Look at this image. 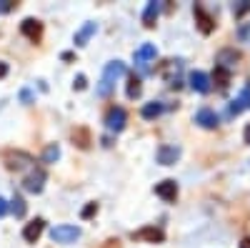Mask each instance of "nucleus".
Returning <instances> with one entry per match:
<instances>
[{
	"label": "nucleus",
	"instance_id": "1",
	"mask_svg": "<svg viewBox=\"0 0 250 248\" xmlns=\"http://www.w3.org/2000/svg\"><path fill=\"white\" fill-rule=\"evenodd\" d=\"M120 75H125V66L120 63V60H113V63H108L105 70H103V78H100V83H98L95 93H98L100 98H108V95L113 93V88H115V83H118Z\"/></svg>",
	"mask_w": 250,
	"mask_h": 248
},
{
	"label": "nucleus",
	"instance_id": "2",
	"mask_svg": "<svg viewBox=\"0 0 250 248\" xmlns=\"http://www.w3.org/2000/svg\"><path fill=\"white\" fill-rule=\"evenodd\" d=\"M50 238H53V243H75L80 238V228L78 225L62 223V225H55V228L50 231Z\"/></svg>",
	"mask_w": 250,
	"mask_h": 248
},
{
	"label": "nucleus",
	"instance_id": "3",
	"mask_svg": "<svg viewBox=\"0 0 250 248\" xmlns=\"http://www.w3.org/2000/svg\"><path fill=\"white\" fill-rule=\"evenodd\" d=\"M125 123H128V113H125V108L120 106H113L105 115V128L113 131V133H120L125 128Z\"/></svg>",
	"mask_w": 250,
	"mask_h": 248
},
{
	"label": "nucleus",
	"instance_id": "4",
	"mask_svg": "<svg viewBox=\"0 0 250 248\" xmlns=\"http://www.w3.org/2000/svg\"><path fill=\"white\" fill-rule=\"evenodd\" d=\"M3 160H5V168L8 171H23L25 165L33 163V158L28 153H23V151H5Z\"/></svg>",
	"mask_w": 250,
	"mask_h": 248
},
{
	"label": "nucleus",
	"instance_id": "5",
	"mask_svg": "<svg viewBox=\"0 0 250 248\" xmlns=\"http://www.w3.org/2000/svg\"><path fill=\"white\" fill-rule=\"evenodd\" d=\"M155 158H158L160 165H175L178 158H180V146H170V143H163V146L158 148V153H155Z\"/></svg>",
	"mask_w": 250,
	"mask_h": 248
},
{
	"label": "nucleus",
	"instance_id": "6",
	"mask_svg": "<svg viewBox=\"0 0 250 248\" xmlns=\"http://www.w3.org/2000/svg\"><path fill=\"white\" fill-rule=\"evenodd\" d=\"M20 33H23L28 40H33V43H38L40 38H43V23L35 18H25L23 23H20Z\"/></svg>",
	"mask_w": 250,
	"mask_h": 248
},
{
	"label": "nucleus",
	"instance_id": "7",
	"mask_svg": "<svg viewBox=\"0 0 250 248\" xmlns=\"http://www.w3.org/2000/svg\"><path fill=\"white\" fill-rule=\"evenodd\" d=\"M155 196L158 198H163L165 203H175V198H178V183L175 180H160L158 185H155Z\"/></svg>",
	"mask_w": 250,
	"mask_h": 248
},
{
	"label": "nucleus",
	"instance_id": "8",
	"mask_svg": "<svg viewBox=\"0 0 250 248\" xmlns=\"http://www.w3.org/2000/svg\"><path fill=\"white\" fill-rule=\"evenodd\" d=\"M45 171L43 168H35L25 180H23V188L28 191V193H40V191H43V185H45Z\"/></svg>",
	"mask_w": 250,
	"mask_h": 248
},
{
	"label": "nucleus",
	"instance_id": "9",
	"mask_svg": "<svg viewBox=\"0 0 250 248\" xmlns=\"http://www.w3.org/2000/svg\"><path fill=\"white\" fill-rule=\"evenodd\" d=\"M133 238L135 241H148V243H163L165 233H163V228H155V225H145V228L133 233Z\"/></svg>",
	"mask_w": 250,
	"mask_h": 248
},
{
	"label": "nucleus",
	"instance_id": "10",
	"mask_svg": "<svg viewBox=\"0 0 250 248\" xmlns=\"http://www.w3.org/2000/svg\"><path fill=\"white\" fill-rule=\"evenodd\" d=\"M238 60H240V53H238L235 48H223V50L215 55V63H218L220 68H225V70L235 68V66H238Z\"/></svg>",
	"mask_w": 250,
	"mask_h": 248
},
{
	"label": "nucleus",
	"instance_id": "11",
	"mask_svg": "<svg viewBox=\"0 0 250 248\" xmlns=\"http://www.w3.org/2000/svg\"><path fill=\"white\" fill-rule=\"evenodd\" d=\"M195 123H198L200 128L213 131V128H218V113H215L213 108H200V111L195 113Z\"/></svg>",
	"mask_w": 250,
	"mask_h": 248
},
{
	"label": "nucleus",
	"instance_id": "12",
	"mask_svg": "<svg viewBox=\"0 0 250 248\" xmlns=\"http://www.w3.org/2000/svg\"><path fill=\"white\" fill-rule=\"evenodd\" d=\"M158 55V50H155V45L153 43H143L135 53H133V58H135V66H140V68H145L150 63V60Z\"/></svg>",
	"mask_w": 250,
	"mask_h": 248
},
{
	"label": "nucleus",
	"instance_id": "13",
	"mask_svg": "<svg viewBox=\"0 0 250 248\" xmlns=\"http://www.w3.org/2000/svg\"><path fill=\"white\" fill-rule=\"evenodd\" d=\"M43 231H45V221L43 218H35V221H30L25 228H23V238L28 243H35L40 236H43Z\"/></svg>",
	"mask_w": 250,
	"mask_h": 248
},
{
	"label": "nucleus",
	"instance_id": "14",
	"mask_svg": "<svg viewBox=\"0 0 250 248\" xmlns=\"http://www.w3.org/2000/svg\"><path fill=\"white\" fill-rule=\"evenodd\" d=\"M193 13H195V20H198L200 33H203V35H210V33H213V28H215L213 18L205 13V8H203V5H195V8H193Z\"/></svg>",
	"mask_w": 250,
	"mask_h": 248
},
{
	"label": "nucleus",
	"instance_id": "15",
	"mask_svg": "<svg viewBox=\"0 0 250 248\" xmlns=\"http://www.w3.org/2000/svg\"><path fill=\"white\" fill-rule=\"evenodd\" d=\"M188 80H190V88L195 93H210V78H208L203 70H193Z\"/></svg>",
	"mask_w": 250,
	"mask_h": 248
},
{
	"label": "nucleus",
	"instance_id": "16",
	"mask_svg": "<svg viewBox=\"0 0 250 248\" xmlns=\"http://www.w3.org/2000/svg\"><path fill=\"white\" fill-rule=\"evenodd\" d=\"M160 15V3H155V0H150L148 5H145V13H143V25L145 28H153L155 20Z\"/></svg>",
	"mask_w": 250,
	"mask_h": 248
},
{
	"label": "nucleus",
	"instance_id": "17",
	"mask_svg": "<svg viewBox=\"0 0 250 248\" xmlns=\"http://www.w3.org/2000/svg\"><path fill=\"white\" fill-rule=\"evenodd\" d=\"M95 30H98V25H95V23H85V25H83V28L75 33V45H78V48L88 45V40L95 35Z\"/></svg>",
	"mask_w": 250,
	"mask_h": 248
},
{
	"label": "nucleus",
	"instance_id": "18",
	"mask_svg": "<svg viewBox=\"0 0 250 248\" xmlns=\"http://www.w3.org/2000/svg\"><path fill=\"white\" fill-rule=\"evenodd\" d=\"M163 111H165L163 103H160V100H153V103H145L143 111H140V115H143L145 120H153V118H158Z\"/></svg>",
	"mask_w": 250,
	"mask_h": 248
},
{
	"label": "nucleus",
	"instance_id": "19",
	"mask_svg": "<svg viewBox=\"0 0 250 248\" xmlns=\"http://www.w3.org/2000/svg\"><path fill=\"white\" fill-rule=\"evenodd\" d=\"M10 211H13L15 218H25V213H28V203L23 201V196H20V193L13 196V201H10Z\"/></svg>",
	"mask_w": 250,
	"mask_h": 248
},
{
	"label": "nucleus",
	"instance_id": "20",
	"mask_svg": "<svg viewBox=\"0 0 250 248\" xmlns=\"http://www.w3.org/2000/svg\"><path fill=\"white\" fill-rule=\"evenodd\" d=\"M73 143L78 148H83V151L90 148V131L88 128H75L73 131Z\"/></svg>",
	"mask_w": 250,
	"mask_h": 248
},
{
	"label": "nucleus",
	"instance_id": "21",
	"mask_svg": "<svg viewBox=\"0 0 250 248\" xmlns=\"http://www.w3.org/2000/svg\"><path fill=\"white\" fill-rule=\"evenodd\" d=\"M60 158V146L58 143H50V146L43 151V163H55Z\"/></svg>",
	"mask_w": 250,
	"mask_h": 248
},
{
	"label": "nucleus",
	"instance_id": "22",
	"mask_svg": "<svg viewBox=\"0 0 250 248\" xmlns=\"http://www.w3.org/2000/svg\"><path fill=\"white\" fill-rule=\"evenodd\" d=\"M215 83H218L220 88H228V83H230V70L215 66Z\"/></svg>",
	"mask_w": 250,
	"mask_h": 248
},
{
	"label": "nucleus",
	"instance_id": "23",
	"mask_svg": "<svg viewBox=\"0 0 250 248\" xmlns=\"http://www.w3.org/2000/svg\"><path fill=\"white\" fill-rule=\"evenodd\" d=\"M138 95H140V80L133 75L128 80V98H138Z\"/></svg>",
	"mask_w": 250,
	"mask_h": 248
},
{
	"label": "nucleus",
	"instance_id": "24",
	"mask_svg": "<svg viewBox=\"0 0 250 248\" xmlns=\"http://www.w3.org/2000/svg\"><path fill=\"white\" fill-rule=\"evenodd\" d=\"M250 10V3H248V0H243V3H238V5H233V15L235 18H240V15H245Z\"/></svg>",
	"mask_w": 250,
	"mask_h": 248
},
{
	"label": "nucleus",
	"instance_id": "25",
	"mask_svg": "<svg viewBox=\"0 0 250 248\" xmlns=\"http://www.w3.org/2000/svg\"><path fill=\"white\" fill-rule=\"evenodd\" d=\"M95 213H98V203H88L85 208H83L80 216H83V218H90V216H95Z\"/></svg>",
	"mask_w": 250,
	"mask_h": 248
},
{
	"label": "nucleus",
	"instance_id": "26",
	"mask_svg": "<svg viewBox=\"0 0 250 248\" xmlns=\"http://www.w3.org/2000/svg\"><path fill=\"white\" fill-rule=\"evenodd\" d=\"M243 108H245V106H243V100L238 98V100L230 103V111H228V113H230V115H238V113H243Z\"/></svg>",
	"mask_w": 250,
	"mask_h": 248
},
{
	"label": "nucleus",
	"instance_id": "27",
	"mask_svg": "<svg viewBox=\"0 0 250 248\" xmlns=\"http://www.w3.org/2000/svg\"><path fill=\"white\" fill-rule=\"evenodd\" d=\"M240 100H243V106L245 108H250V83L243 88V93H240Z\"/></svg>",
	"mask_w": 250,
	"mask_h": 248
},
{
	"label": "nucleus",
	"instance_id": "28",
	"mask_svg": "<svg viewBox=\"0 0 250 248\" xmlns=\"http://www.w3.org/2000/svg\"><path fill=\"white\" fill-rule=\"evenodd\" d=\"M238 38H240V40H245V43H250V23H248V25H243V28L238 30Z\"/></svg>",
	"mask_w": 250,
	"mask_h": 248
},
{
	"label": "nucleus",
	"instance_id": "29",
	"mask_svg": "<svg viewBox=\"0 0 250 248\" xmlns=\"http://www.w3.org/2000/svg\"><path fill=\"white\" fill-rule=\"evenodd\" d=\"M20 100H23V103H33V93L28 88H23V90H20Z\"/></svg>",
	"mask_w": 250,
	"mask_h": 248
},
{
	"label": "nucleus",
	"instance_id": "30",
	"mask_svg": "<svg viewBox=\"0 0 250 248\" xmlns=\"http://www.w3.org/2000/svg\"><path fill=\"white\" fill-rule=\"evenodd\" d=\"M75 88H78V90L85 88V75H78V78H75Z\"/></svg>",
	"mask_w": 250,
	"mask_h": 248
},
{
	"label": "nucleus",
	"instance_id": "31",
	"mask_svg": "<svg viewBox=\"0 0 250 248\" xmlns=\"http://www.w3.org/2000/svg\"><path fill=\"white\" fill-rule=\"evenodd\" d=\"M5 213H8V201H5V198H0V218H3Z\"/></svg>",
	"mask_w": 250,
	"mask_h": 248
},
{
	"label": "nucleus",
	"instance_id": "32",
	"mask_svg": "<svg viewBox=\"0 0 250 248\" xmlns=\"http://www.w3.org/2000/svg\"><path fill=\"white\" fill-rule=\"evenodd\" d=\"M8 75V63H3V60H0V78H5Z\"/></svg>",
	"mask_w": 250,
	"mask_h": 248
},
{
	"label": "nucleus",
	"instance_id": "33",
	"mask_svg": "<svg viewBox=\"0 0 250 248\" xmlns=\"http://www.w3.org/2000/svg\"><path fill=\"white\" fill-rule=\"evenodd\" d=\"M15 5H18V3H8V0H5V3H3V5H0V10H3V13H5V10H13Z\"/></svg>",
	"mask_w": 250,
	"mask_h": 248
},
{
	"label": "nucleus",
	"instance_id": "34",
	"mask_svg": "<svg viewBox=\"0 0 250 248\" xmlns=\"http://www.w3.org/2000/svg\"><path fill=\"white\" fill-rule=\"evenodd\" d=\"M243 138H245V143L250 146V123H248V128H245V135H243Z\"/></svg>",
	"mask_w": 250,
	"mask_h": 248
},
{
	"label": "nucleus",
	"instance_id": "35",
	"mask_svg": "<svg viewBox=\"0 0 250 248\" xmlns=\"http://www.w3.org/2000/svg\"><path fill=\"white\" fill-rule=\"evenodd\" d=\"M238 248H250V238H243V241H240V246H238Z\"/></svg>",
	"mask_w": 250,
	"mask_h": 248
}]
</instances>
